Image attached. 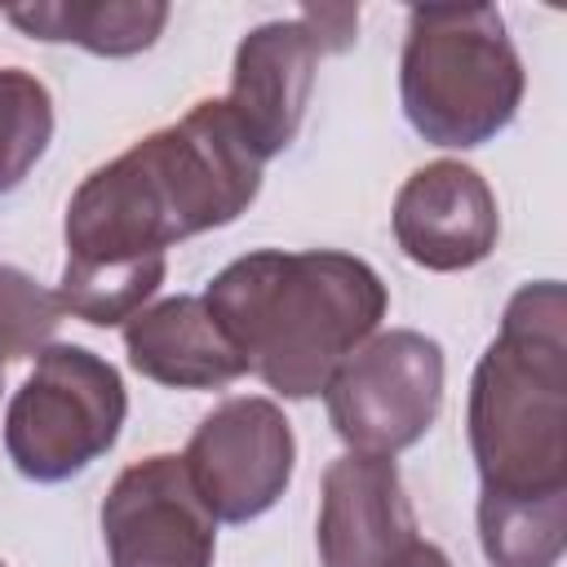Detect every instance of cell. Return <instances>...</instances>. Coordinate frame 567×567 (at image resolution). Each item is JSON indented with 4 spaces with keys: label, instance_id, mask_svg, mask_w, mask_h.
I'll use <instances>...</instances> for the list:
<instances>
[{
    "label": "cell",
    "instance_id": "cell-19",
    "mask_svg": "<svg viewBox=\"0 0 567 567\" xmlns=\"http://www.w3.org/2000/svg\"><path fill=\"white\" fill-rule=\"evenodd\" d=\"M0 567H9V563H4V558H0Z\"/></svg>",
    "mask_w": 567,
    "mask_h": 567
},
{
    "label": "cell",
    "instance_id": "cell-4",
    "mask_svg": "<svg viewBox=\"0 0 567 567\" xmlns=\"http://www.w3.org/2000/svg\"><path fill=\"white\" fill-rule=\"evenodd\" d=\"M527 71L492 4H421L408 13L399 102L430 146L470 151L505 133Z\"/></svg>",
    "mask_w": 567,
    "mask_h": 567
},
{
    "label": "cell",
    "instance_id": "cell-10",
    "mask_svg": "<svg viewBox=\"0 0 567 567\" xmlns=\"http://www.w3.org/2000/svg\"><path fill=\"white\" fill-rule=\"evenodd\" d=\"M394 239L408 261L452 275L492 257L501 213L487 177L461 159H434L416 168L394 195Z\"/></svg>",
    "mask_w": 567,
    "mask_h": 567
},
{
    "label": "cell",
    "instance_id": "cell-1",
    "mask_svg": "<svg viewBox=\"0 0 567 567\" xmlns=\"http://www.w3.org/2000/svg\"><path fill=\"white\" fill-rule=\"evenodd\" d=\"M266 159L248 146L226 97L195 102L93 168L66 204L62 315L93 328L128 323L159 292L168 248L230 226L261 190Z\"/></svg>",
    "mask_w": 567,
    "mask_h": 567
},
{
    "label": "cell",
    "instance_id": "cell-12",
    "mask_svg": "<svg viewBox=\"0 0 567 567\" xmlns=\"http://www.w3.org/2000/svg\"><path fill=\"white\" fill-rule=\"evenodd\" d=\"M133 372L173 390H221L248 372L235 341L221 332L204 297H164L124 323Z\"/></svg>",
    "mask_w": 567,
    "mask_h": 567
},
{
    "label": "cell",
    "instance_id": "cell-7",
    "mask_svg": "<svg viewBox=\"0 0 567 567\" xmlns=\"http://www.w3.org/2000/svg\"><path fill=\"white\" fill-rule=\"evenodd\" d=\"M354 22L359 9H306L301 18L261 22L239 40L226 106L261 159H275L297 142L319 58L350 49Z\"/></svg>",
    "mask_w": 567,
    "mask_h": 567
},
{
    "label": "cell",
    "instance_id": "cell-2",
    "mask_svg": "<svg viewBox=\"0 0 567 567\" xmlns=\"http://www.w3.org/2000/svg\"><path fill=\"white\" fill-rule=\"evenodd\" d=\"M204 306L235 341L248 372L284 399H315L381 328L390 292L354 252L257 248L213 275Z\"/></svg>",
    "mask_w": 567,
    "mask_h": 567
},
{
    "label": "cell",
    "instance_id": "cell-5",
    "mask_svg": "<svg viewBox=\"0 0 567 567\" xmlns=\"http://www.w3.org/2000/svg\"><path fill=\"white\" fill-rule=\"evenodd\" d=\"M128 394L102 354L44 346L4 408V452L31 483H66L106 456L124 430Z\"/></svg>",
    "mask_w": 567,
    "mask_h": 567
},
{
    "label": "cell",
    "instance_id": "cell-13",
    "mask_svg": "<svg viewBox=\"0 0 567 567\" xmlns=\"http://www.w3.org/2000/svg\"><path fill=\"white\" fill-rule=\"evenodd\" d=\"M18 31L44 44H80L97 58H133L151 49L168 22L159 0H53L4 13Z\"/></svg>",
    "mask_w": 567,
    "mask_h": 567
},
{
    "label": "cell",
    "instance_id": "cell-8",
    "mask_svg": "<svg viewBox=\"0 0 567 567\" xmlns=\"http://www.w3.org/2000/svg\"><path fill=\"white\" fill-rule=\"evenodd\" d=\"M182 465L217 523H252L288 492L297 439L275 399L235 394L195 425Z\"/></svg>",
    "mask_w": 567,
    "mask_h": 567
},
{
    "label": "cell",
    "instance_id": "cell-11",
    "mask_svg": "<svg viewBox=\"0 0 567 567\" xmlns=\"http://www.w3.org/2000/svg\"><path fill=\"white\" fill-rule=\"evenodd\" d=\"M412 536L416 514L403 492L394 456L346 452L323 470L315 527L323 567H381Z\"/></svg>",
    "mask_w": 567,
    "mask_h": 567
},
{
    "label": "cell",
    "instance_id": "cell-16",
    "mask_svg": "<svg viewBox=\"0 0 567 567\" xmlns=\"http://www.w3.org/2000/svg\"><path fill=\"white\" fill-rule=\"evenodd\" d=\"M62 323L58 292L40 288L27 270L0 261V359H31L44 346H53V332Z\"/></svg>",
    "mask_w": 567,
    "mask_h": 567
},
{
    "label": "cell",
    "instance_id": "cell-6",
    "mask_svg": "<svg viewBox=\"0 0 567 567\" xmlns=\"http://www.w3.org/2000/svg\"><path fill=\"white\" fill-rule=\"evenodd\" d=\"M323 408L350 452L394 456L421 443L443 408V346L416 328L368 337L328 377Z\"/></svg>",
    "mask_w": 567,
    "mask_h": 567
},
{
    "label": "cell",
    "instance_id": "cell-14",
    "mask_svg": "<svg viewBox=\"0 0 567 567\" xmlns=\"http://www.w3.org/2000/svg\"><path fill=\"white\" fill-rule=\"evenodd\" d=\"M478 545L492 567H558L567 545V496H478Z\"/></svg>",
    "mask_w": 567,
    "mask_h": 567
},
{
    "label": "cell",
    "instance_id": "cell-9",
    "mask_svg": "<svg viewBox=\"0 0 567 567\" xmlns=\"http://www.w3.org/2000/svg\"><path fill=\"white\" fill-rule=\"evenodd\" d=\"M111 567H213L217 518L204 509L182 456L133 461L102 501Z\"/></svg>",
    "mask_w": 567,
    "mask_h": 567
},
{
    "label": "cell",
    "instance_id": "cell-3",
    "mask_svg": "<svg viewBox=\"0 0 567 567\" xmlns=\"http://www.w3.org/2000/svg\"><path fill=\"white\" fill-rule=\"evenodd\" d=\"M470 452L478 496H567V292L523 284L470 377Z\"/></svg>",
    "mask_w": 567,
    "mask_h": 567
},
{
    "label": "cell",
    "instance_id": "cell-15",
    "mask_svg": "<svg viewBox=\"0 0 567 567\" xmlns=\"http://www.w3.org/2000/svg\"><path fill=\"white\" fill-rule=\"evenodd\" d=\"M53 142V97L22 71L0 66V195L18 190Z\"/></svg>",
    "mask_w": 567,
    "mask_h": 567
},
{
    "label": "cell",
    "instance_id": "cell-17",
    "mask_svg": "<svg viewBox=\"0 0 567 567\" xmlns=\"http://www.w3.org/2000/svg\"><path fill=\"white\" fill-rule=\"evenodd\" d=\"M381 567H452V558H447L434 540H416V536H412V540H408L399 554H390Z\"/></svg>",
    "mask_w": 567,
    "mask_h": 567
},
{
    "label": "cell",
    "instance_id": "cell-18",
    "mask_svg": "<svg viewBox=\"0 0 567 567\" xmlns=\"http://www.w3.org/2000/svg\"><path fill=\"white\" fill-rule=\"evenodd\" d=\"M0 390H4V359H0Z\"/></svg>",
    "mask_w": 567,
    "mask_h": 567
}]
</instances>
